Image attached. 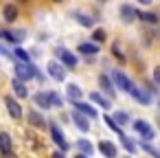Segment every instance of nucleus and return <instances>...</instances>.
<instances>
[{"label": "nucleus", "instance_id": "nucleus-27", "mask_svg": "<svg viewBox=\"0 0 160 158\" xmlns=\"http://www.w3.org/2000/svg\"><path fill=\"white\" fill-rule=\"evenodd\" d=\"M77 147H79V151H83V154H92V145L86 140V138H81V140H77Z\"/></svg>", "mask_w": 160, "mask_h": 158}, {"label": "nucleus", "instance_id": "nucleus-21", "mask_svg": "<svg viewBox=\"0 0 160 158\" xmlns=\"http://www.w3.org/2000/svg\"><path fill=\"white\" fill-rule=\"evenodd\" d=\"M99 86H101L110 97L114 94V86H112V81H110V77H108V75H99Z\"/></svg>", "mask_w": 160, "mask_h": 158}, {"label": "nucleus", "instance_id": "nucleus-38", "mask_svg": "<svg viewBox=\"0 0 160 158\" xmlns=\"http://www.w3.org/2000/svg\"><path fill=\"white\" fill-rule=\"evenodd\" d=\"M53 3H62V0H53Z\"/></svg>", "mask_w": 160, "mask_h": 158}, {"label": "nucleus", "instance_id": "nucleus-17", "mask_svg": "<svg viewBox=\"0 0 160 158\" xmlns=\"http://www.w3.org/2000/svg\"><path fill=\"white\" fill-rule=\"evenodd\" d=\"M79 53H83V55H97L99 53V46H97V42H81L79 44V48H77Z\"/></svg>", "mask_w": 160, "mask_h": 158}, {"label": "nucleus", "instance_id": "nucleus-24", "mask_svg": "<svg viewBox=\"0 0 160 158\" xmlns=\"http://www.w3.org/2000/svg\"><path fill=\"white\" fill-rule=\"evenodd\" d=\"M103 121L108 123V127H110L112 132H116L118 136H123V130H121V125H118V123L114 121V116H103Z\"/></svg>", "mask_w": 160, "mask_h": 158}, {"label": "nucleus", "instance_id": "nucleus-6", "mask_svg": "<svg viewBox=\"0 0 160 158\" xmlns=\"http://www.w3.org/2000/svg\"><path fill=\"white\" fill-rule=\"evenodd\" d=\"M55 53H57V57L62 59L64 66H68V68H77V57H75L68 48H57Z\"/></svg>", "mask_w": 160, "mask_h": 158}, {"label": "nucleus", "instance_id": "nucleus-23", "mask_svg": "<svg viewBox=\"0 0 160 158\" xmlns=\"http://www.w3.org/2000/svg\"><path fill=\"white\" fill-rule=\"evenodd\" d=\"M138 18L142 20V22H147V24H158V16L156 13H151V11H138Z\"/></svg>", "mask_w": 160, "mask_h": 158}, {"label": "nucleus", "instance_id": "nucleus-16", "mask_svg": "<svg viewBox=\"0 0 160 158\" xmlns=\"http://www.w3.org/2000/svg\"><path fill=\"white\" fill-rule=\"evenodd\" d=\"M72 105H75L77 110H81L86 116H90V119H97V110H94L92 105H88V103H83V101H72Z\"/></svg>", "mask_w": 160, "mask_h": 158}, {"label": "nucleus", "instance_id": "nucleus-9", "mask_svg": "<svg viewBox=\"0 0 160 158\" xmlns=\"http://www.w3.org/2000/svg\"><path fill=\"white\" fill-rule=\"evenodd\" d=\"M13 151V140L7 132H0V154L2 156H9Z\"/></svg>", "mask_w": 160, "mask_h": 158}, {"label": "nucleus", "instance_id": "nucleus-30", "mask_svg": "<svg viewBox=\"0 0 160 158\" xmlns=\"http://www.w3.org/2000/svg\"><path fill=\"white\" fill-rule=\"evenodd\" d=\"M121 143H123V147H125V149H127L129 154H134V151H136V145H134V143H132V140H129V138H127L125 134L121 136Z\"/></svg>", "mask_w": 160, "mask_h": 158}, {"label": "nucleus", "instance_id": "nucleus-10", "mask_svg": "<svg viewBox=\"0 0 160 158\" xmlns=\"http://www.w3.org/2000/svg\"><path fill=\"white\" fill-rule=\"evenodd\" d=\"M136 18H138V11H136L134 7H129V5H121V20H123L125 24L134 22Z\"/></svg>", "mask_w": 160, "mask_h": 158}, {"label": "nucleus", "instance_id": "nucleus-26", "mask_svg": "<svg viewBox=\"0 0 160 158\" xmlns=\"http://www.w3.org/2000/svg\"><path fill=\"white\" fill-rule=\"evenodd\" d=\"M48 97H51V103H53V108H62V105H64L62 97H59L55 90H48Z\"/></svg>", "mask_w": 160, "mask_h": 158}, {"label": "nucleus", "instance_id": "nucleus-35", "mask_svg": "<svg viewBox=\"0 0 160 158\" xmlns=\"http://www.w3.org/2000/svg\"><path fill=\"white\" fill-rule=\"evenodd\" d=\"M53 158H64V151H55V154H53Z\"/></svg>", "mask_w": 160, "mask_h": 158}, {"label": "nucleus", "instance_id": "nucleus-3", "mask_svg": "<svg viewBox=\"0 0 160 158\" xmlns=\"http://www.w3.org/2000/svg\"><path fill=\"white\" fill-rule=\"evenodd\" d=\"M112 77H114V84H116L121 90H125V92H132V90H134V84H132V79H127V75H125V73L114 70V73H112Z\"/></svg>", "mask_w": 160, "mask_h": 158}, {"label": "nucleus", "instance_id": "nucleus-25", "mask_svg": "<svg viewBox=\"0 0 160 158\" xmlns=\"http://www.w3.org/2000/svg\"><path fill=\"white\" fill-rule=\"evenodd\" d=\"M13 55L20 59V62H24V64H29V53L24 51V48H20V46H16L13 48Z\"/></svg>", "mask_w": 160, "mask_h": 158}, {"label": "nucleus", "instance_id": "nucleus-7", "mask_svg": "<svg viewBox=\"0 0 160 158\" xmlns=\"http://www.w3.org/2000/svg\"><path fill=\"white\" fill-rule=\"evenodd\" d=\"M132 125H134V130H136V132H138L142 138H147V140H149V138H153V130L149 127V123H147V121L138 119V121H134Z\"/></svg>", "mask_w": 160, "mask_h": 158}, {"label": "nucleus", "instance_id": "nucleus-29", "mask_svg": "<svg viewBox=\"0 0 160 158\" xmlns=\"http://www.w3.org/2000/svg\"><path fill=\"white\" fill-rule=\"evenodd\" d=\"M114 121H116L118 125H125V123H129V114H127V112H116V114H114Z\"/></svg>", "mask_w": 160, "mask_h": 158}, {"label": "nucleus", "instance_id": "nucleus-36", "mask_svg": "<svg viewBox=\"0 0 160 158\" xmlns=\"http://www.w3.org/2000/svg\"><path fill=\"white\" fill-rule=\"evenodd\" d=\"M75 158H88V154H83V151H79V154H77Z\"/></svg>", "mask_w": 160, "mask_h": 158}, {"label": "nucleus", "instance_id": "nucleus-8", "mask_svg": "<svg viewBox=\"0 0 160 158\" xmlns=\"http://www.w3.org/2000/svg\"><path fill=\"white\" fill-rule=\"evenodd\" d=\"M88 119H90V116H86L81 110H75V112H72V121H75V125H77V127H79L83 134L90 130V123H88Z\"/></svg>", "mask_w": 160, "mask_h": 158}, {"label": "nucleus", "instance_id": "nucleus-39", "mask_svg": "<svg viewBox=\"0 0 160 158\" xmlns=\"http://www.w3.org/2000/svg\"><path fill=\"white\" fill-rule=\"evenodd\" d=\"M22 3H29V0H22Z\"/></svg>", "mask_w": 160, "mask_h": 158}, {"label": "nucleus", "instance_id": "nucleus-37", "mask_svg": "<svg viewBox=\"0 0 160 158\" xmlns=\"http://www.w3.org/2000/svg\"><path fill=\"white\" fill-rule=\"evenodd\" d=\"M138 3H140V5H151L153 0H138Z\"/></svg>", "mask_w": 160, "mask_h": 158}, {"label": "nucleus", "instance_id": "nucleus-28", "mask_svg": "<svg viewBox=\"0 0 160 158\" xmlns=\"http://www.w3.org/2000/svg\"><path fill=\"white\" fill-rule=\"evenodd\" d=\"M105 38H108V35H105V31H103V29H97V31H92V40H94L97 44H99V42L103 44V42H105Z\"/></svg>", "mask_w": 160, "mask_h": 158}, {"label": "nucleus", "instance_id": "nucleus-33", "mask_svg": "<svg viewBox=\"0 0 160 158\" xmlns=\"http://www.w3.org/2000/svg\"><path fill=\"white\" fill-rule=\"evenodd\" d=\"M142 149H145V151H147L149 156H153V158H160V151H156V149H153L151 145H147V143H142Z\"/></svg>", "mask_w": 160, "mask_h": 158}, {"label": "nucleus", "instance_id": "nucleus-4", "mask_svg": "<svg viewBox=\"0 0 160 158\" xmlns=\"http://www.w3.org/2000/svg\"><path fill=\"white\" fill-rule=\"evenodd\" d=\"M5 105H7V112H9L16 121H20V119H22V105H20L11 94H7V97H5Z\"/></svg>", "mask_w": 160, "mask_h": 158}, {"label": "nucleus", "instance_id": "nucleus-19", "mask_svg": "<svg viewBox=\"0 0 160 158\" xmlns=\"http://www.w3.org/2000/svg\"><path fill=\"white\" fill-rule=\"evenodd\" d=\"M129 94H132L138 103H142V105H149V101H151V99H149V94H147V92H142V90H140V88H136V86H134V90H132Z\"/></svg>", "mask_w": 160, "mask_h": 158}, {"label": "nucleus", "instance_id": "nucleus-5", "mask_svg": "<svg viewBox=\"0 0 160 158\" xmlns=\"http://www.w3.org/2000/svg\"><path fill=\"white\" fill-rule=\"evenodd\" d=\"M51 136H53V140H55V145H57V147H59L62 151H68V147H70V145H68V140L64 138V134H62V130H59V127H57L55 123H51Z\"/></svg>", "mask_w": 160, "mask_h": 158}, {"label": "nucleus", "instance_id": "nucleus-34", "mask_svg": "<svg viewBox=\"0 0 160 158\" xmlns=\"http://www.w3.org/2000/svg\"><path fill=\"white\" fill-rule=\"evenodd\" d=\"M153 81L160 86V66H156V68H153Z\"/></svg>", "mask_w": 160, "mask_h": 158}, {"label": "nucleus", "instance_id": "nucleus-14", "mask_svg": "<svg viewBox=\"0 0 160 158\" xmlns=\"http://www.w3.org/2000/svg\"><path fill=\"white\" fill-rule=\"evenodd\" d=\"M2 18H5V22H16L18 20V9L13 5H5L2 7Z\"/></svg>", "mask_w": 160, "mask_h": 158}, {"label": "nucleus", "instance_id": "nucleus-40", "mask_svg": "<svg viewBox=\"0 0 160 158\" xmlns=\"http://www.w3.org/2000/svg\"><path fill=\"white\" fill-rule=\"evenodd\" d=\"M101 3H105V0H101Z\"/></svg>", "mask_w": 160, "mask_h": 158}, {"label": "nucleus", "instance_id": "nucleus-11", "mask_svg": "<svg viewBox=\"0 0 160 158\" xmlns=\"http://www.w3.org/2000/svg\"><path fill=\"white\" fill-rule=\"evenodd\" d=\"M29 123H31L33 127H38V130H44V127H46V119H44L38 110H31V112H29Z\"/></svg>", "mask_w": 160, "mask_h": 158}, {"label": "nucleus", "instance_id": "nucleus-12", "mask_svg": "<svg viewBox=\"0 0 160 158\" xmlns=\"http://www.w3.org/2000/svg\"><path fill=\"white\" fill-rule=\"evenodd\" d=\"M99 151L105 156V158H116V147L110 143V140H99Z\"/></svg>", "mask_w": 160, "mask_h": 158}, {"label": "nucleus", "instance_id": "nucleus-1", "mask_svg": "<svg viewBox=\"0 0 160 158\" xmlns=\"http://www.w3.org/2000/svg\"><path fill=\"white\" fill-rule=\"evenodd\" d=\"M13 70H16V77H18V79H22V81H29L31 77H42L33 64H24V62L16 64V66H13Z\"/></svg>", "mask_w": 160, "mask_h": 158}, {"label": "nucleus", "instance_id": "nucleus-2", "mask_svg": "<svg viewBox=\"0 0 160 158\" xmlns=\"http://www.w3.org/2000/svg\"><path fill=\"white\" fill-rule=\"evenodd\" d=\"M46 70H48V75H51L55 81H64V79H66V66L59 64V62H48Z\"/></svg>", "mask_w": 160, "mask_h": 158}, {"label": "nucleus", "instance_id": "nucleus-31", "mask_svg": "<svg viewBox=\"0 0 160 158\" xmlns=\"http://www.w3.org/2000/svg\"><path fill=\"white\" fill-rule=\"evenodd\" d=\"M77 22L83 24V27H92V24H94V18H90V16H81V13H79V16H77Z\"/></svg>", "mask_w": 160, "mask_h": 158}, {"label": "nucleus", "instance_id": "nucleus-32", "mask_svg": "<svg viewBox=\"0 0 160 158\" xmlns=\"http://www.w3.org/2000/svg\"><path fill=\"white\" fill-rule=\"evenodd\" d=\"M112 55H114L118 62H125V55L121 53V46H118V42H114V44H112Z\"/></svg>", "mask_w": 160, "mask_h": 158}, {"label": "nucleus", "instance_id": "nucleus-18", "mask_svg": "<svg viewBox=\"0 0 160 158\" xmlns=\"http://www.w3.org/2000/svg\"><path fill=\"white\" fill-rule=\"evenodd\" d=\"M66 97H68L70 101H79V99H81V88H79L77 84H68V86H66Z\"/></svg>", "mask_w": 160, "mask_h": 158}, {"label": "nucleus", "instance_id": "nucleus-22", "mask_svg": "<svg viewBox=\"0 0 160 158\" xmlns=\"http://www.w3.org/2000/svg\"><path fill=\"white\" fill-rule=\"evenodd\" d=\"M90 99H92L97 105H101L103 110H110V101H108L105 97H101V92H92V94H90Z\"/></svg>", "mask_w": 160, "mask_h": 158}, {"label": "nucleus", "instance_id": "nucleus-41", "mask_svg": "<svg viewBox=\"0 0 160 158\" xmlns=\"http://www.w3.org/2000/svg\"><path fill=\"white\" fill-rule=\"evenodd\" d=\"M0 35H2V31H0Z\"/></svg>", "mask_w": 160, "mask_h": 158}, {"label": "nucleus", "instance_id": "nucleus-20", "mask_svg": "<svg viewBox=\"0 0 160 158\" xmlns=\"http://www.w3.org/2000/svg\"><path fill=\"white\" fill-rule=\"evenodd\" d=\"M2 38H7V40L13 42V44H20V42L24 40V33H22V31H16V33H13V31H2Z\"/></svg>", "mask_w": 160, "mask_h": 158}, {"label": "nucleus", "instance_id": "nucleus-15", "mask_svg": "<svg viewBox=\"0 0 160 158\" xmlns=\"http://www.w3.org/2000/svg\"><path fill=\"white\" fill-rule=\"evenodd\" d=\"M11 88H13V92H16L20 99L29 97V92H27V86H24V81H22V79H18V77H16V79L11 81Z\"/></svg>", "mask_w": 160, "mask_h": 158}, {"label": "nucleus", "instance_id": "nucleus-13", "mask_svg": "<svg viewBox=\"0 0 160 158\" xmlns=\"http://www.w3.org/2000/svg\"><path fill=\"white\" fill-rule=\"evenodd\" d=\"M33 101H35V105H40L42 110H48V108H53V103H51V97H48V92H38V94L33 97Z\"/></svg>", "mask_w": 160, "mask_h": 158}]
</instances>
